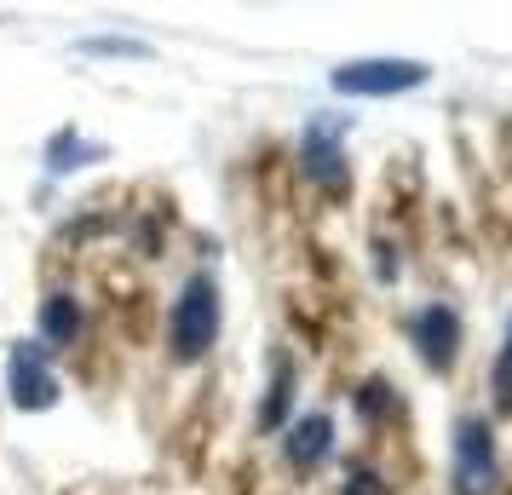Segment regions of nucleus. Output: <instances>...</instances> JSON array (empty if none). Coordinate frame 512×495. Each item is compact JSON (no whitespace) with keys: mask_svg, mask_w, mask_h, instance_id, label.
Instances as JSON below:
<instances>
[{"mask_svg":"<svg viewBox=\"0 0 512 495\" xmlns=\"http://www.w3.org/2000/svg\"><path fill=\"white\" fill-rule=\"evenodd\" d=\"M219 323H225V300H219V283L208 271H196L179 300L167 311V352L173 363H202V357L219 346Z\"/></svg>","mask_w":512,"mask_h":495,"instance_id":"f257e3e1","label":"nucleus"},{"mask_svg":"<svg viewBox=\"0 0 512 495\" xmlns=\"http://www.w3.org/2000/svg\"><path fill=\"white\" fill-rule=\"evenodd\" d=\"M426 81V64L415 58H357V64H340L334 70V93L340 98H392L409 93Z\"/></svg>","mask_w":512,"mask_h":495,"instance_id":"f03ea898","label":"nucleus"},{"mask_svg":"<svg viewBox=\"0 0 512 495\" xmlns=\"http://www.w3.org/2000/svg\"><path fill=\"white\" fill-rule=\"evenodd\" d=\"M6 392L29 415L58 403V375L47 369V346L41 340H12V352H6Z\"/></svg>","mask_w":512,"mask_h":495,"instance_id":"7ed1b4c3","label":"nucleus"},{"mask_svg":"<svg viewBox=\"0 0 512 495\" xmlns=\"http://www.w3.org/2000/svg\"><path fill=\"white\" fill-rule=\"evenodd\" d=\"M300 167L311 185H323L328 196L346 190V150H340V127L334 121H311L300 139Z\"/></svg>","mask_w":512,"mask_h":495,"instance_id":"20e7f679","label":"nucleus"},{"mask_svg":"<svg viewBox=\"0 0 512 495\" xmlns=\"http://www.w3.org/2000/svg\"><path fill=\"white\" fill-rule=\"evenodd\" d=\"M455 484H461V495H484L495 484V438L484 421L455 426Z\"/></svg>","mask_w":512,"mask_h":495,"instance_id":"39448f33","label":"nucleus"},{"mask_svg":"<svg viewBox=\"0 0 512 495\" xmlns=\"http://www.w3.org/2000/svg\"><path fill=\"white\" fill-rule=\"evenodd\" d=\"M415 346L420 357L432 363V369H449L455 363V352H461V317H455V306H426L415 317Z\"/></svg>","mask_w":512,"mask_h":495,"instance_id":"423d86ee","label":"nucleus"},{"mask_svg":"<svg viewBox=\"0 0 512 495\" xmlns=\"http://www.w3.org/2000/svg\"><path fill=\"white\" fill-rule=\"evenodd\" d=\"M328 449H334V421H328V415H305V421H294L288 438H282V455H288L294 472H317L328 461Z\"/></svg>","mask_w":512,"mask_h":495,"instance_id":"0eeeda50","label":"nucleus"},{"mask_svg":"<svg viewBox=\"0 0 512 495\" xmlns=\"http://www.w3.org/2000/svg\"><path fill=\"white\" fill-rule=\"evenodd\" d=\"M35 329H41V340H47V346H75V340H81V329H87V311H81V300H75V294H47V300H41V311H35Z\"/></svg>","mask_w":512,"mask_h":495,"instance_id":"6e6552de","label":"nucleus"},{"mask_svg":"<svg viewBox=\"0 0 512 495\" xmlns=\"http://www.w3.org/2000/svg\"><path fill=\"white\" fill-rule=\"evenodd\" d=\"M93 156H104V150H98V144H87L75 127L52 133V144H47V167H52V173H75V167H87Z\"/></svg>","mask_w":512,"mask_h":495,"instance_id":"1a4fd4ad","label":"nucleus"},{"mask_svg":"<svg viewBox=\"0 0 512 495\" xmlns=\"http://www.w3.org/2000/svg\"><path fill=\"white\" fill-rule=\"evenodd\" d=\"M288 403H294V369H288V357L277 363V375H271V392H265V409H259V432H277L288 421Z\"/></svg>","mask_w":512,"mask_h":495,"instance_id":"9d476101","label":"nucleus"},{"mask_svg":"<svg viewBox=\"0 0 512 495\" xmlns=\"http://www.w3.org/2000/svg\"><path fill=\"white\" fill-rule=\"evenodd\" d=\"M75 52H87V58H150V47L127 41V35H87V41H75Z\"/></svg>","mask_w":512,"mask_h":495,"instance_id":"9b49d317","label":"nucleus"},{"mask_svg":"<svg viewBox=\"0 0 512 495\" xmlns=\"http://www.w3.org/2000/svg\"><path fill=\"white\" fill-rule=\"evenodd\" d=\"M495 409H501V415H512V329H507L501 357H495Z\"/></svg>","mask_w":512,"mask_h":495,"instance_id":"f8f14e48","label":"nucleus"},{"mask_svg":"<svg viewBox=\"0 0 512 495\" xmlns=\"http://www.w3.org/2000/svg\"><path fill=\"white\" fill-rule=\"evenodd\" d=\"M351 495H380L374 490V472H351Z\"/></svg>","mask_w":512,"mask_h":495,"instance_id":"ddd939ff","label":"nucleus"}]
</instances>
